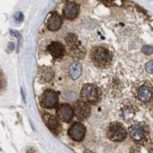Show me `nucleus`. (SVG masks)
<instances>
[{"label": "nucleus", "mask_w": 153, "mask_h": 153, "mask_svg": "<svg viewBox=\"0 0 153 153\" xmlns=\"http://www.w3.org/2000/svg\"><path fill=\"white\" fill-rule=\"evenodd\" d=\"M92 60L98 68H106L111 64V55L108 49L97 48L92 51Z\"/></svg>", "instance_id": "nucleus-1"}, {"label": "nucleus", "mask_w": 153, "mask_h": 153, "mask_svg": "<svg viewBox=\"0 0 153 153\" xmlns=\"http://www.w3.org/2000/svg\"><path fill=\"white\" fill-rule=\"evenodd\" d=\"M127 136L125 128L120 123H111L108 128V137L114 142H121Z\"/></svg>", "instance_id": "nucleus-2"}, {"label": "nucleus", "mask_w": 153, "mask_h": 153, "mask_svg": "<svg viewBox=\"0 0 153 153\" xmlns=\"http://www.w3.org/2000/svg\"><path fill=\"white\" fill-rule=\"evenodd\" d=\"M80 97L86 103H96L99 97L97 87L94 84H85L80 92Z\"/></svg>", "instance_id": "nucleus-3"}, {"label": "nucleus", "mask_w": 153, "mask_h": 153, "mask_svg": "<svg viewBox=\"0 0 153 153\" xmlns=\"http://www.w3.org/2000/svg\"><path fill=\"white\" fill-rule=\"evenodd\" d=\"M59 103L58 93L53 90H46L41 97V105L46 109L55 108Z\"/></svg>", "instance_id": "nucleus-4"}, {"label": "nucleus", "mask_w": 153, "mask_h": 153, "mask_svg": "<svg viewBox=\"0 0 153 153\" xmlns=\"http://www.w3.org/2000/svg\"><path fill=\"white\" fill-rule=\"evenodd\" d=\"M86 133V128L79 122L74 123V124L69 128L68 129V135L72 140L76 141V142H80L83 140Z\"/></svg>", "instance_id": "nucleus-5"}, {"label": "nucleus", "mask_w": 153, "mask_h": 153, "mask_svg": "<svg viewBox=\"0 0 153 153\" xmlns=\"http://www.w3.org/2000/svg\"><path fill=\"white\" fill-rule=\"evenodd\" d=\"M58 118L62 122H70L73 118L74 111L69 104H62L57 108Z\"/></svg>", "instance_id": "nucleus-6"}, {"label": "nucleus", "mask_w": 153, "mask_h": 153, "mask_svg": "<svg viewBox=\"0 0 153 153\" xmlns=\"http://www.w3.org/2000/svg\"><path fill=\"white\" fill-rule=\"evenodd\" d=\"M76 117L79 119H85L91 114L90 105L84 101H76L74 105V110Z\"/></svg>", "instance_id": "nucleus-7"}, {"label": "nucleus", "mask_w": 153, "mask_h": 153, "mask_svg": "<svg viewBox=\"0 0 153 153\" xmlns=\"http://www.w3.org/2000/svg\"><path fill=\"white\" fill-rule=\"evenodd\" d=\"M44 121L45 123V125L48 126V128L50 129V131L54 133V134H59L62 131V127L59 120L56 118L55 116H53L51 114H45L43 116Z\"/></svg>", "instance_id": "nucleus-8"}, {"label": "nucleus", "mask_w": 153, "mask_h": 153, "mask_svg": "<svg viewBox=\"0 0 153 153\" xmlns=\"http://www.w3.org/2000/svg\"><path fill=\"white\" fill-rule=\"evenodd\" d=\"M79 13V6L75 2H68L63 8V16L65 19L73 20Z\"/></svg>", "instance_id": "nucleus-9"}, {"label": "nucleus", "mask_w": 153, "mask_h": 153, "mask_svg": "<svg viewBox=\"0 0 153 153\" xmlns=\"http://www.w3.org/2000/svg\"><path fill=\"white\" fill-rule=\"evenodd\" d=\"M48 51L53 58L59 60V59H62L64 56L65 48H64V45L60 42H52L48 46Z\"/></svg>", "instance_id": "nucleus-10"}, {"label": "nucleus", "mask_w": 153, "mask_h": 153, "mask_svg": "<svg viewBox=\"0 0 153 153\" xmlns=\"http://www.w3.org/2000/svg\"><path fill=\"white\" fill-rule=\"evenodd\" d=\"M128 132L135 142H143L146 138V131L142 125H133L129 127Z\"/></svg>", "instance_id": "nucleus-11"}, {"label": "nucleus", "mask_w": 153, "mask_h": 153, "mask_svg": "<svg viewBox=\"0 0 153 153\" xmlns=\"http://www.w3.org/2000/svg\"><path fill=\"white\" fill-rule=\"evenodd\" d=\"M62 25V17L59 15L56 11L52 13L51 15L49 16L48 20V23H46L48 28L51 31H56V30H58V29H60Z\"/></svg>", "instance_id": "nucleus-12"}, {"label": "nucleus", "mask_w": 153, "mask_h": 153, "mask_svg": "<svg viewBox=\"0 0 153 153\" xmlns=\"http://www.w3.org/2000/svg\"><path fill=\"white\" fill-rule=\"evenodd\" d=\"M137 96L140 101L142 102H149L152 96V90L150 89L149 87H146V86H143L139 88V90L137 92Z\"/></svg>", "instance_id": "nucleus-13"}, {"label": "nucleus", "mask_w": 153, "mask_h": 153, "mask_svg": "<svg viewBox=\"0 0 153 153\" xmlns=\"http://www.w3.org/2000/svg\"><path fill=\"white\" fill-rule=\"evenodd\" d=\"M66 41V44H67V46L68 48L70 49V51L71 52H79V43L78 39H76V37L75 36L74 34H69L68 36L66 37L65 39Z\"/></svg>", "instance_id": "nucleus-14"}, {"label": "nucleus", "mask_w": 153, "mask_h": 153, "mask_svg": "<svg viewBox=\"0 0 153 153\" xmlns=\"http://www.w3.org/2000/svg\"><path fill=\"white\" fill-rule=\"evenodd\" d=\"M69 74L73 79H78L81 75V66L78 62H74L69 67Z\"/></svg>", "instance_id": "nucleus-15"}, {"label": "nucleus", "mask_w": 153, "mask_h": 153, "mask_svg": "<svg viewBox=\"0 0 153 153\" xmlns=\"http://www.w3.org/2000/svg\"><path fill=\"white\" fill-rule=\"evenodd\" d=\"M14 19L16 20L17 23H20L23 21V19H24V15H23L22 13H17L14 14Z\"/></svg>", "instance_id": "nucleus-16"}, {"label": "nucleus", "mask_w": 153, "mask_h": 153, "mask_svg": "<svg viewBox=\"0 0 153 153\" xmlns=\"http://www.w3.org/2000/svg\"><path fill=\"white\" fill-rule=\"evenodd\" d=\"M152 63H153V62L150 61V62H149L148 63H146V72H148L149 74H152V72H153V70H152V68H153Z\"/></svg>", "instance_id": "nucleus-17"}, {"label": "nucleus", "mask_w": 153, "mask_h": 153, "mask_svg": "<svg viewBox=\"0 0 153 153\" xmlns=\"http://www.w3.org/2000/svg\"><path fill=\"white\" fill-rule=\"evenodd\" d=\"M143 52L145 54H151L152 53V46L151 45H145L143 48Z\"/></svg>", "instance_id": "nucleus-18"}, {"label": "nucleus", "mask_w": 153, "mask_h": 153, "mask_svg": "<svg viewBox=\"0 0 153 153\" xmlns=\"http://www.w3.org/2000/svg\"><path fill=\"white\" fill-rule=\"evenodd\" d=\"M68 95H70L71 97H68V96H64V97H68V99H70V100H73V99H76V94L75 93H68Z\"/></svg>", "instance_id": "nucleus-19"}, {"label": "nucleus", "mask_w": 153, "mask_h": 153, "mask_svg": "<svg viewBox=\"0 0 153 153\" xmlns=\"http://www.w3.org/2000/svg\"><path fill=\"white\" fill-rule=\"evenodd\" d=\"M10 33L13 34L14 37H17V38H18V39L20 38V34H19L18 32H17V31L13 30V29H11V30H10Z\"/></svg>", "instance_id": "nucleus-20"}, {"label": "nucleus", "mask_w": 153, "mask_h": 153, "mask_svg": "<svg viewBox=\"0 0 153 153\" xmlns=\"http://www.w3.org/2000/svg\"><path fill=\"white\" fill-rule=\"evenodd\" d=\"M14 48V43H10L9 44V49L10 50H13Z\"/></svg>", "instance_id": "nucleus-21"}, {"label": "nucleus", "mask_w": 153, "mask_h": 153, "mask_svg": "<svg viewBox=\"0 0 153 153\" xmlns=\"http://www.w3.org/2000/svg\"><path fill=\"white\" fill-rule=\"evenodd\" d=\"M2 86H3V81H2L1 78H0V89L2 88Z\"/></svg>", "instance_id": "nucleus-22"}]
</instances>
